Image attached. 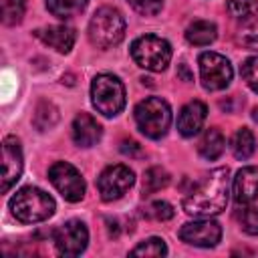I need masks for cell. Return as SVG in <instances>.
<instances>
[{
    "label": "cell",
    "instance_id": "obj_27",
    "mask_svg": "<svg viewBox=\"0 0 258 258\" xmlns=\"http://www.w3.org/2000/svg\"><path fill=\"white\" fill-rule=\"evenodd\" d=\"M240 73H242V79L246 81V85L254 93H258V56H248L240 64Z\"/></svg>",
    "mask_w": 258,
    "mask_h": 258
},
{
    "label": "cell",
    "instance_id": "obj_9",
    "mask_svg": "<svg viewBox=\"0 0 258 258\" xmlns=\"http://www.w3.org/2000/svg\"><path fill=\"white\" fill-rule=\"evenodd\" d=\"M133 183H135V173H133V169H129L123 163L105 167L101 171V175L97 177V189L105 202L123 198Z\"/></svg>",
    "mask_w": 258,
    "mask_h": 258
},
{
    "label": "cell",
    "instance_id": "obj_26",
    "mask_svg": "<svg viewBox=\"0 0 258 258\" xmlns=\"http://www.w3.org/2000/svg\"><path fill=\"white\" fill-rule=\"evenodd\" d=\"M173 206L165 200H155L151 202L147 208H145V216L155 220V222H165V220H171L173 218Z\"/></svg>",
    "mask_w": 258,
    "mask_h": 258
},
{
    "label": "cell",
    "instance_id": "obj_22",
    "mask_svg": "<svg viewBox=\"0 0 258 258\" xmlns=\"http://www.w3.org/2000/svg\"><path fill=\"white\" fill-rule=\"evenodd\" d=\"M58 121V109L48 103V101H40L34 109V115H32V123L38 131H46L50 127H54Z\"/></svg>",
    "mask_w": 258,
    "mask_h": 258
},
{
    "label": "cell",
    "instance_id": "obj_8",
    "mask_svg": "<svg viewBox=\"0 0 258 258\" xmlns=\"http://www.w3.org/2000/svg\"><path fill=\"white\" fill-rule=\"evenodd\" d=\"M48 179L67 202H81L85 196V179L79 169L67 161H56L48 169Z\"/></svg>",
    "mask_w": 258,
    "mask_h": 258
},
{
    "label": "cell",
    "instance_id": "obj_33",
    "mask_svg": "<svg viewBox=\"0 0 258 258\" xmlns=\"http://www.w3.org/2000/svg\"><path fill=\"white\" fill-rule=\"evenodd\" d=\"M252 117H254V119L258 121V109H254V115H252Z\"/></svg>",
    "mask_w": 258,
    "mask_h": 258
},
{
    "label": "cell",
    "instance_id": "obj_32",
    "mask_svg": "<svg viewBox=\"0 0 258 258\" xmlns=\"http://www.w3.org/2000/svg\"><path fill=\"white\" fill-rule=\"evenodd\" d=\"M179 71H181V77H183V81H191V75L187 73V69H185V64H181V67H179Z\"/></svg>",
    "mask_w": 258,
    "mask_h": 258
},
{
    "label": "cell",
    "instance_id": "obj_30",
    "mask_svg": "<svg viewBox=\"0 0 258 258\" xmlns=\"http://www.w3.org/2000/svg\"><path fill=\"white\" fill-rule=\"evenodd\" d=\"M242 42L254 50H258V14L244 24V34H242Z\"/></svg>",
    "mask_w": 258,
    "mask_h": 258
},
{
    "label": "cell",
    "instance_id": "obj_20",
    "mask_svg": "<svg viewBox=\"0 0 258 258\" xmlns=\"http://www.w3.org/2000/svg\"><path fill=\"white\" fill-rule=\"evenodd\" d=\"M89 0H46V8L56 18H73L87 8Z\"/></svg>",
    "mask_w": 258,
    "mask_h": 258
},
{
    "label": "cell",
    "instance_id": "obj_2",
    "mask_svg": "<svg viewBox=\"0 0 258 258\" xmlns=\"http://www.w3.org/2000/svg\"><path fill=\"white\" fill-rule=\"evenodd\" d=\"M56 210L54 200L40 187H22L10 200L12 216L22 224H38L48 220Z\"/></svg>",
    "mask_w": 258,
    "mask_h": 258
},
{
    "label": "cell",
    "instance_id": "obj_23",
    "mask_svg": "<svg viewBox=\"0 0 258 258\" xmlns=\"http://www.w3.org/2000/svg\"><path fill=\"white\" fill-rule=\"evenodd\" d=\"M228 12L242 24L258 14V0H228Z\"/></svg>",
    "mask_w": 258,
    "mask_h": 258
},
{
    "label": "cell",
    "instance_id": "obj_21",
    "mask_svg": "<svg viewBox=\"0 0 258 258\" xmlns=\"http://www.w3.org/2000/svg\"><path fill=\"white\" fill-rule=\"evenodd\" d=\"M169 173L163 169V167H149L145 173H143V185H141V191L143 196H151L163 187L169 185Z\"/></svg>",
    "mask_w": 258,
    "mask_h": 258
},
{
    "label": "cell",
    "instance_id": "obj_19",
    "mask_svg": "<svg viewBox=\"0 0 258 258\" xmlns=\"http://www.w3.org/2000/svg\"><path fill=\"white\" fill-rule=\"evenodd\" d=\"M230 147H232V153H234L236 159H248L254 153V149H256V141H254L252 131L248 127H240L232 135Z\"/></svg>",
    "mask_w": 258,
    "mask_h": 258
},
{
    "label": "cell",
    "instance_id": "obj_14",
    "mask_svg": "<svg viewBox=\"0 0 258 258\" xmlns=\"http://www.w3.org/2000/svg\"><path fill=\"white\" fill-rule=\"evenodd\" d=\"M206 115H208V109L202 101H189L187 105L181 107L177 115V131L183 137H194L204 127Z\"/></svg>",
    "mask_w": 258,
    "mask_h": 258
},
{
    "label": "cell",
    "instance_id": "obj_15",
    "mask_svg": "<svg viewBox=\"0 0 258 258\" xmlns=\"http://www.w3.org/2000/svg\"><path fill=\"white\" fill-rule=\"evenodd\" d=\"M103 135L101 125L89 113H79L73 121V141L79 147H93Z\"/></svg>",
    "mask_w": 258,
    "mask_h": 258
},
{
    "label": "cell",
    "instance_id": "obj_3",
    "mask_svg": "<svg viewBox=\"0 0 258 258\" xmlns=\"http://www.w3.org/2000/svg\"><path fill=\"white\" fill-rule=\"evenodd\" d=\"M125 38V18L113 6L99 8L89 22V40L97 48H113Z\"/></svg>",
    "mask_w": 258,
    "mask_h": 258
},
{
    "label": "cell",
    "instance_id": "obj_4",
    "mask_svg": "<svg viewBox=\"0 0 258 258\" xmlns=\"http://www.w3.org/2000/svg\"><path fill=\"white\" fill-rule=\"evenodd\" d=\"M135 123L137 129L149 137V139H159L167 133L171 125V109L167 101L161 97H147L135 105Z\"/></svg>",
    "mask_w": 258,
    "mask_h": 258
},
{
    "label": "cell",
    "instance_id": "obj_7",
    "mask_svg": "<svg viewBox=\"0 0 258 258\" xmlns=\"http://www.w3.org/2000/svg\"><path fill=\"white\" fill-rule=\"evenodd\" d=\"M198 62H200V79H202L204 89L222 91V89H226L230 85L234 71H232L230 60L224 54L208 50V52L200 54Z\"/></svg>",
    "mask_w": 258,
    "mask_h": 258
},
{
    "label": "cell",
    "instance_id": "obj_10",
    "mask_svg": "<svg viewBox=\"0 0 258 258\" xmlns=\"http://www.w3.org/2000/svg\"><path fill=\"white\" fill-rule=\"evenodd\" d=\"M52 242L62 256H79L89 242V230L81 220H69L52 232Z\"/></svg>",
    "mask_w": 258,
    "mask_h": 258
},
{
    "label": "cell",
    "instance_id": "obj_24",
    "mask_svg": "<svg viewBox=\"0 0 258 258\" xmlns=\"http://www.w3.org/2000/svg\"><path fill=\"white\" fill-rule=\"evenodd\" d=\"M26 8V0H0V12H2V22L6 26H14L22 20Z\"/></svg>",
    "mask_w": 258,
    "mask_h": 258
},
{
    "label": "cell",
    "instance_id": "obj_6",
    "mask_svg": "<svg viewBox=\"0 0 258 258\" xmlns=\"http://www.w3.org/2000/svg\"><path fill=\"white\" fill-rule=\"evenodd\" d=\"M131 56L141 69L161 73L171 60V44L161 36L143 34L131 42Z\"/></svg>",
    "mask_w": 258,
    "mask_h": 258
},
{
    "label": "cell",
    "instance_id": "obj_31",
    "mask_svg": "<svg viewBox=\"0 0 258 258\" xmlns=\"http://www.w3.org/2000/svg\"><path fill=\"white\" fill-rule=\"evenodd\" d=\"M121 153H125V155H129V157H141L143 155V151H141V147H139V143L137 141H121Z\"/></svg>",
    "mask_w": 258,
    "mask_h": 258
},
{
    "label": "cell",
    "instance_id": "obj_25",
    "mask_svg": "<svg viewBox=\"0 0 258 258\" xmlns=\"http://www.w3.org/2000/svg\"><path fill=\"white\" fill-rule=\"evenodd\" d=\"M165 254H167L165 240H163V238H157V236L139 242V244L131 250V256H165Z\"/></svg>",
    "mask_w": 258,
    "mask_h": 258
},
{
    "label": "cell",
    "instance_id": "obj_29",
    "mask_svg": "<svg viewBox=\"0 0 258 258\" xmlns=\"http://www.w3.org/2000/svg\"><path fill=\"white\" fill-rule=\"evenodd\" d=\"M131 4V8L143 16H155L161 6H163V0H127Z\"/></svg>",
    "mask_w": 258,
    "mask_h": 258
},
{
    "label": "cell",
    "instance_id": "obj_16",
    "mask_svg": "<svg viewBox=\"0 0 258 258\" xmlns=\"http://www.w3.org/2000/svg\"><path fill=\"white\" fill-rule=\"evenodd\" d=\"M34 34L44 42L48 44L50 48H54L56 52H69L75 44V30L71 26H62V24H54V26H44V28H38L34 30Z\"/></svg>",
    "mask_w": 258,
    "mask_h": 258
},
{
    "label": "cell",
    "instance_id": "obj_1",
    "mask_svg": "<svg viewBox=\"0 0 258 258\" xmlns=\"http://www.w3.org/2000/svg\"><path fill=\"white\" fill-rule=\"evenodd\" d=\"M230 194V171L228 167L212 169L191 191L183 198V212L198 218H210L226 210Z\"/></svg>",
    "mask_w": 258,
    "mask_h": 258
},
{
    "label": "cell",
    "instance_id": "obj_5",
    "mask_svg": "<svg viewBox=\"0 0 258 258\" xmlns=\"http://www.w3.org/2000/svg\"><path fill=\"white\" fill-rule=\"evenodd\" d=\"M91 101L101 115L115 117L125 109V87L115 75L101 73L91 83Z\"/></svg>",
    "mask_w": 258,
    "mask_h": 258
},
{
    "label": "cell",
    "instance_id": "obj_11",
    "mask_svg": "<svg viewBox=\"0 0 258 258\" xmlns=\"http://www.w3.org/2000/svg\"><path fill=\"white\" fill-rule=\"evenodd\" d=\"M179 238H181V242H185L189 246L214 248L222 240V226L210 218L194 220L179 228Z\"/></svg>",
    "mask_w": 258,
    "mask_h": 258
},
{
    "label": "cell",
    "instance_id": "obj_17",
    "mask_svg": "<svg viewBox=\"0 0 258 258\" xmlns=\"http://www.w3.org/2000/svg\"><path fill=\"white\" fill-rule=\"evenodd\" d=\"M216 36H218V28L210 20H194L185 28V40L194 46H208L216 40Z\"/></svg>",
    "mask_w": 258,
    "mask_h": 258
},
{
    "label": "cell",
    "instance_id": "obj_12",
    "mask_svg": "<svg viewBox=\"0 0 258 258\" xmlns=\"http://www.w3.org/2000/svg\"><path fill=\"white\" fill-rule=\"evenodd\" d=\"M22 149L20 141L14 135L4 137L2 141V191H8L22 175Z\"/></svg>",
    "mask_w": 258,
    "mask_h": 258
},
{
    "label": "cell",
    "instance_id": "obj_28",
    "mask_svg": "<svg viewBox=\"0 0 258 258\" xmlns=\"http://www.w3.org/2000/svg\"><path fill=\"white\" fill-rule=\"evenodd\" d=\"M240 226L246 234L258 236V208H246L240 216Z\"/></svg>",
    "mask_w": 258,
    "mask_h": 258
},
{
    "label": "cell",
    "instance_id": "obj_18",
    "mask_svg": "<svg viewBox=\"0 0 258 258\" xmlns=\"http://www.w3.org/2000/svg\"><path fill=\"white\" fill-rule=\"evenodd\" d=\"M224 147H226V139H224V135L216 127L206 129L204 135H202V139H200V143H198L200 155L204 159H210V161L218 159L224 153Z\"/></svg>",
    "mask_w": 258,
    "mask_h": 258
},
{
    "label": "cell",
    "instance_id": "obj_13",
    "mask_svg": "<svg viewBox=\"0 0 258 258\" xmlns=\"http://www.w3.org/2000/svg\"><path fill=\"white\" fill-rule=\"evenodd\" d=\"M232 194L238 206H246L254 202L258 198V167L246 165L238 169L232 181Z\"/></svg>",
    "mask_w": 258,
    "mask_h": 258
}]
</instances>
